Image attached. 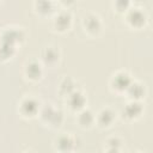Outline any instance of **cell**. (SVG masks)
I'll return each instance as SVG.
<instances>
[{
	"mask_svg": "<svg viewBox=\"0 0 153 153\" xmlns=\"http://www.w3.org/2000/svg\"><path fill=\"white\" fill-rule=\"evenodd\" d=\"M81 25H82L84 31L91 37L99 36L104 29V24H103L102 18L94 12H87L82 17Z\"/></svg>",
	"mask_w": 153,
	"mask_h": 153,
	"instance_id": "obj_4",
	"label": "cell"
},
{
	"mask_svg": "<svg viewBox=\"0 0 153 153\" xmlns=\"http://www.w3.org/2000/svg\"><path fill=\"white\" fill-rule=\"evenodd\" d=\"M23 153H32V152H23Z\"/></svg>",
	"mask_w": 153,
	"mask_h": 153,
	"instance_id": "obj_22",
	"label": "cell"
},
{
	"mask_svg": "<svg viewBox=\"0 0 153 153\" xmlns=\"http://www.w3.org/2000/svg\"><path fill=\"white\" fill-rule=\"evenodd\" d=\"M131 81H133L131 75L127 71L120 69L111 75V78L109 80V87L112 92L122 94V93H126V91H127L128 86L131 84Z\"/></svg>",
	"mask_w": 153,
	"mask_h": 153,
	"instance_id": "obj_6",
	"label": "cell"
},
{
	"mask_svg": "<svg viewBox=\"0 0 153 153\" xmlns=\"http://www.w3.org/2000/svg\"><path fill=\"white\" fill-rule=\"evenodd\" d=\"M104 153H121V149H114V148H109V149H105Z\"/></svg>",
	"mask_w": 153,
	"mask_h": 153,
	"instance_id": "obj_21",
	"label": "cell"
},
{
	"mask_svg": "<svg viewBox=\"0 0 153 153\" xmlns=\"http://www.w3.org/2000/svg\"><path fill=\"white\" fill-rule=\"evenodd\" d=\"M41 103L33 96H25L20 99L18 104V112L24 118H33L39 114Z\"/></svg>",
	"mask_w": 153,
	"mask_h": 153,
	"instance_id": "obj_7",
	"label": "cell"
},
{
	"mask_svg": "<svg viewBox=\"0 0 153 153\" xmlns=\"http://www.w3.org/2000/svg\"><path fill=\"white\" fill-rule=\"evenodd\" d=\"M145 108L141 102L129 100L122 109V116L127 121H136L143 115Z\"/></svg>",
	"mask_w": 153,
	"mask_h": 153,
	"instance_id": "obj_13",
	"label": "cell"
},
{
	"mask_svg": "<svg viewBox=\"0 0 153 153\" xmlns=\"http://www.w3.org/2000/svg\"><path fill=\"white\" fill-rule=\"evenodd\" d=\"M76 123L82 129H91L96 124V114L91 109L84 108L76 112Z\"/></svg>",
	"mask_w": 153,
	"mask_h": 153,
	"instance_id": "obj_14",
	"label": "cell"
},
{
	"mask_svg": "<svg viewBox=\"0 0 153 153\" xmlns=\"http://www.w3.org/2000/svg\"><path fill=\"white\" fill-rule=\"evenodd\" d=\"M33 10L37 14L42 17H47L50 14L56 13V2L54 1H35L33 2Z\"/></svg>",
	"mask_w": 153,
	"mask_h": 153,
	"instance_id": "obj_16",
	"label": "cell"
},
{
	"mask_svg": "<svg viewBox=\"0 0 153 153\" xmlns=\"http://www.w3.org/2000/svg\"><path fill=\"white\" fill-rule=\"evenodd\" d=\"M25 37H26V33L24 27L19 25H10L2 29L0 33V42L11 44L17 48L18 44L20 45L25 41Z\"/></svg>",
	"mask_w": 153,
	"mask_h": 153,
	"instance_id": "obj_3",
	"label": "cell"
},
{
	"mask_svg": "<svg viewBox=\"0 0 153 153\" xmlns=\"http://www.w3.org/2000/svg\"><path fill=\"white\" fill-rule=\"evenodd\" d=\"M72 24H73L72 13L68 11V8H61V10H57L53 17L51 29L55 32L65 33L72 27Z\"/></svg>",
	"mask_w": 153,
	"mask_h": 153,
	"instance_id": "obj_5",
	"label": "cell"
},
{
	"mask_svg": "<svg viewBox=\"0 0 153 153\" xmlns=\"http://www.w3.org/2000/svg\"><path fill=\"white\" fill-rule=\"evenodd\" d=\"M124 14H126V23L131 29L140 30L147 23V14L141 7H129V10Z\"/></svg>",
	"mask_w": 153,
	"mask_h": 153,
	"instance_id": "obj_9",
	"label": "cell"
},
{
	"mask_svg": "<svg viewBox=\"0 0 153 153\" xmlns=\"http://www.w3.org/2000/svg\"><path fill=\"white\" fill-rule=\"evenodd\" d=\"M104 146H105V149H109V148L121 149V147L123 146V140L118 135H111L106 137V140L104 141Z\"/></svg>",
	"mask_w": 153,
	"mask_h": 153,
	"instance_id": "obj_19",
	"label": "cell"
},
{
	"mask_svg": "<svg viewBox=\"0 0 153 153\" xmlns=\"http://www.w3.org/2000/svg\"><path fill=\"white\" fill-rule=\"evenodd\" d=\"M43 73H44V68L42 62L38 59H30L24 63L23 74L27 81H31V82L39 81L43 76Z\"/></svg>",
	"mask_w": 153,
	"mask_h": 153,
	"instance_id": "obj_8",
	"label": "cell"
},
{
	"mask_svg": "<svg viewBox=\"0 0 153 153\" xmlns=\"http://www.w3.org/2000/svg\"><path fill=\"white\" fill-rule=\"evenodd\" d=\"M126 94L129 98V100L141 102V99L145 98V96H146V87L141 81L133 80L131 84L128 86V88L126 91Z\"/></svg>",
	"mask_w": 153,
	"mask_h": 153,
	"instance_id": "obj_15",
	"label": "cell"
},
{
	"mask_svg": "<svg viewBox=\"0 0 153 153\" xmlns=\"http://www.w3.org/2000/svg\"><path fill=\"white\" fill-rule=\"evenodd\" d=\"M61 60V51L56 45H47L41 51V59L43 66L48 67H56Z\"/></svg>",
	"mask_w": 153,
	"mask_h": 153,
	"instance_id": "obj_11",
	"label": "cell"
},
{
	"mask_svg": "<svg viewBox=\"0 0 153 153\" xmlns=\"http://www.w3.org/2000/svg\"><path fill=\"white\" fill-rule=\"evenodd\" d=\"M17 48L7 44V43H2L0 42V60L1 61H8L12 59V56L16 54Z\"/></svg>",
	"mask_w": 153,
	"mask_h": 153,
	"instance_id": "obj_18",
	"label": "cell"
},
{
	"mask_svg": "<svg viewBox=\"0 0 153 153\" xmlns=\"http://www.w3.org/2000/svg\"><path fill=\"white\" fill-rule=\"evenodd\" d=\"M112 5L115 7V11L118 12V13H126L130 7V2L129 1H124V0H117Z\"/></svg>",
	"mask_w": 153,
	"mask_h": 153,
	"instance_id": "obj_20",
	"label": "cell"
},
{
	"mask_svg": "<svg viewBox=\"0 0 153 153\" xmlns=\"http://www.w3.org/2000/svg\"><path fill=\"white\" fill-rule=\"evenodd\" d=\"M38 117L45 126H48L53 129L60 128L63 123V120H65L63 112L60 109L55 108L51 103H47V104L41 105Z\"/></svg>",
	"mask_w": 153,
	"mask_h": 153,
	"instance_id": "obj_1",
	"label": "cell"
},
{
	"mask_svg": "<svg viewBox=\"0 0 153 153\" xmlns=\"http://www.w3.org/2000/svg\"><path fill=\"white\" fill-rule=\"evenodd\" d=\"M76 81L72 78V76H65L60 84H59V93L61 97L66 98L69 93H72L74 90H76Z\"/></svg>",
	"mask_w": 153,
	"mask_h": 153,
	"instance_id": "obj_17",
	"label": "cell"
},
{
	"mask_svg": "<svg viewBox=\"0 0 153 153\" xmlns=\"http://www.w3.org/2000/svg\"><path fill=\"white\" fill-rule=\"evenodd\" d=\"M116 118V111L110 106H104L96 114V124L102 129H108L115 123Z\"/></svg>",
	"mask_w": 153,
	"mask_h": 153,
	"instance_id": "obj_12",
	"label": "cell"
},
{
	"mask_svg": "<svg viewBox=\"0 0 153 153\" xmlns=\"http://www.w3.org/2000/svg\"><path fill=\"white\" fill-rule=\"evenodd\" d=\"M65 99H66V105L73 112H79L80 110L86 108V103H87L86 94L79 87L74 90L72 93H69Z\"/></svg>",
	"mask_w": 153,
	"mask_h": 153,
	"instance_id": "obj_10",
	"label": "cell"
},
{
	"mask_svg": "<svg viewBox=\"0 0 153 153\" xmlns=\"http://www.w3.org/2000/svg\"><path fill=\"white\" fill-rule=\"evenodd\" d=\"M78 137L72 133H62L53 141V147L57 153H74L78 149Z\"/></svg>",
	"mask_w": 153,
	"mask_h": 153,
	"instance_id": "obj_2",
	"label": "cell"
}]
</instances>
